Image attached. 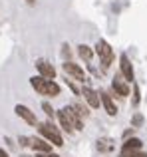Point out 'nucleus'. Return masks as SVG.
Masks as SVG:
<instances>
[{"label": "nucleus", "instance_id": "obj_1", "mask_svg": "<svg viewBox=\"0 0 147 157\" xmlns=\"http://www.w3.org/2000/svg\"><path fill=\"white\" fill-rule=\"evenodd\" d=\"M30 86L42 96H58L60 94V86L52 80H46L44 76H34L30 78Z\"/></svg>", "mask_w": 147, "mask_h": 157}, {"label": "nucleus", "instance_id": "obj_2", "mask_svg": "<svg viewBox=\"0 0 147 157\" xmlns=\"http://www.w3.org/2000/svg\"><path fill=\"white\" fill-rule=\"evenodd\" d=\"M40 133L44 135V137L48 139V141H52L54 145H58V147H62L64 145V139H62V135H60V131H58V127H54L50 121H44V123H40Z\"/></svg>", "mask_w": 147, "mask_h": 157}, {"label": "nucleus", "instance_id": "obj_3", "mask_svg": "<svg viewBox=\"0 0 147 157\" xmlns=\"http://www.w3.org/2000/svg\"><path fill=\"white\" fill-rule=\"evenodd\" d=\"M96 54L100 56V62L104 68H109V64L113 62V48L109 46L105 40H97L96 44Z\"/></svg>", "mask_w": 147, "mask_h": 157}, {"label": "nucleus", "instance_id": "obj_4", "mask_svg": "<svg viewBox=\"0 0 147 157\" xmlns=\"http://www.w3.org/2000/svg\"><path fill=\"white\" fill-rule=\"evenodd\" d=\"M111 88H113V92H115V96H119V98H127L129 96V86L123 82V74H117V76L113 78Z\"/></svg>", "mask_w": 147, "mask_h": 157}, {"label": "nucleus", "instance_id": "obj_5", "mask_svg": "<svg viewBox=\"0 0 147 157\" xmlns=\"http://www.w3.org/2000/svg\"><path fill=\"white\" fill-rule=\"evenodd\" d=\"M64 72L66 74H70V76H74V80H77V82H84L85 80V74H84V70L80 68L77 64H74V62H64Z\"/></svg>", "mask_w": 147, "mask_h": 157}, {"label": "nucleus", "instance_id": "obj_6", "mask_svg": "<svg viewBox=\"0 0 147 157\" xmlns=\"http://www.w3.org/2000/svg\"><path fill=\"white\" fill-rule=\"evenodd\" d=\"M14 111L18 113V117H22L26 123H30V125H36L38 123V119H36V115H34V111H30V107H26V105H16L14 107Z\"/></svg>", "mask_w": 147, "mask_h": 157}, {"label": "nucleus", "instance_id": "obj_7", "mask_svg": "<svg viewBox=\"0 0 147 157\" xmlns=\"http://www.w3.org/2000/svg\"><path fill=\"white\" fill-rule=\"evenodd\" d=\"M119 68H121V74H123L125 80L131 82L133 80V66H131V62H129V58L125 56V54H121V58H119Z\"/></svg>", "mask_w": 147, "mask_h": 157}, {"label": "nucleus", "instance_id": "obj_8", "mask_svg": "<svg viewBox=\"0 0 147 157\" xmlns=\"http://www.w3.org/2000/svg\"><path fill=\"white\" fill-rule=\"evenodd\" d=\"M81 96H84V100L89 104V107H100V100H101V98L97 96V92H93L92 88L85 86V88L81 90Z\"/></svg>", "mask_w": 147, "mask_h": 157}, {"label": "nucleus", "instance_id": "obj_9", "mask_svg": "<svg viewBox=\"0 0 147 157\" xmlns=\"http://www.w3.org/2000/svg\"><path fill=\"white\" fill-rule=\"evenodd\" d=\"M36 66H38V70H40V76H44L46 80H54V78H56V70H54V66L48 64L46 60H40Z\"/></svg>", "mask_w": 147, "mask_h": 157}, {"label": "nucleus", "instance_id": "obj_10", "mask_svg": "<svg viewBox=\"0 0 147 157\" xmlns=\"http://www.w3.org/2000/svg\"><path fill=\"white\" fill-rule=\"evenodd\" d=\"M58 117H60V125H62L64 129L68 131V133H72V131L76 129V127H74V121H72V117H70V113H68L66 107L58 111Z\"/></svg>", "mask_w": 147, "mask_h": 157}, {"label": "nucleus", "instance_id": "obj_11", "mask_svg": "<svg viewBox=\"0 0 147 157\" xmlns=\"http://www.w3.org/2000/svg\"><path fill=\"white\" fill-rule=\"evenodd\" d=\"M66 109H68V113H70V117L74 121V127H76V129H84V121H81L80 109H77L76 105H70V107H66Z\"/></svg>", "mask_w": 147, "mask_h": 157}, {"label": "nucleus", "instance_id": "obj_12", "mask_svg": "<svg viewBox=\"0 0 147 157\" xmlns=\"http://www.w3.org/2000/svg\"><path fill=\"white\" fill-rule=\"evenodd\" d=\"M100 98H101V104H104L105 111H107L109 115H115V113H117V107H115V104H113L111 96H109V94H105V92H101Z\"/></svg>", "mask_w": 147, "mask_h": 157}, {"label": "nucleus", "instance_id": "obj_13", "mask_svg": "<svg viewBox=\"0 0 147 157\" xmlns=\"http://www.w3.org/2000/svg\"><path fill=\"white\" fill-rule=\"evenodd\" d=\"M113 147H115V143H113L111 137H101V139H97V149H100L101 153H109V151H113Z\"/></svg>", "mask_w": 147, "mask_h": 157}, {"label": "nucleus", "instance_id": "obj_14", "mask_svg": "<svg viewBox=\"0 0 147 157\" xmlns=\"http://www.w3.org/2000/svg\"><path fill=\"white\" fill-rule=\"evenodd\" d=\"M32 147L40 153H50L52 151V143L44 141V139H32Z\"/></svg>", "mask_w": 147, "mask_h": 157}, {"label": "nucleus", "instance_id": "obj_15", "mask_svg": "<svg viewBox=\"0 0 147 157\" xmlns=\"http://www.w3.org/2000/svg\"><path fill=\"white\" fill-rule=\"evenodd\" d=\"M123 149H125V151H131V149H141V139H137V137L125 139V143H123Z\"/></svg>", "mask_w": 147, "mask_h": 157}, {"label": "nucleus", "instance_id": "obj_16", "mask_svg": "<svg viewBox=\"0 0 147 157\" xmlns=\"http://www.w3.org/2000/svg\"><path fill=\"white\" fill-rule=\"evenodd\" d=\"M77 48H80V50H77V52H80V56L81 58H84V60H92V56H93V52L92 50H89V46H85V44H81V46H77Z\"/></svg>", "mask_w": 147, "mask_h": 157}, {"label": "nucleus", "instance_id": "obj_17", "mask_svg": "<svg viewBox=\"0 0 147 157\" xmlns=\"http://www.w3.org/2000/svg\"><path fill=\"white\" fill-rule=\"evenodd\" d=\"M119 157H147V153H143V151H139V149H131V151L121 149Z\"/></svg>", "mask_w": 147, "mask_h": 157}, {"label": "nucleus", "instance_id": "obj_18", "mask_svg": "<svg viewBox=\"0 0 147 157\" xmlns=\"http://www.w3.org/2000/svg\"><path fill=\"white\" fill-rule=\"evenodd\" d=\"M42 109L46 111V115H50V117L54 115V109H52V105L48 104V101H44V104H42Z\"/></svg>", "mask_w": 147, "mask_h": 157}, {"label": "nucleus", "instance_id": "obj_19", "mask_svg": "<svg viewBox=\"0 0 147 157\" xmlns=\"http://www.w3.org/2000/svg\"><path fill=\"white\" fill-rule=\"evenodd\" d=\"M141 123H143V115H141V113H135V115H133V125L139 127Z\"/></svg>", "mask_w": 147, "mask_h": 157}, {"label": "nucleus", "instance_id": "obj_20", "mask_svg": "<svg viewBox=\"0 0 147 157\" xmlns=\"http://www.w3.org/2000/svg\"><path fill=\"white\" fill-rule=\"evenodd\" d=\"M133 104H139V88H137V86H135V92H133Z\"/></svg>", "mask_w": 147, "mask_h": 157}, {"label": "nucleus", "instance_id": "obj_21", "mask_svg": "<svg viewBox=\"0 0 147 157\" xmlns=\"http://www.w3.org/2000/svg\"><path fill=\"white\" fill-rule=\"evenodd\" d=\"M20 145H32V139H30V137H24V135H22V137H20Z\"/></svg>", "mask_w": 147, "mask_h": 157}, {"label": "nucleus", "instance_id": "obj_22", "mask_svg": "<svg viewBox=\"0 0 147 157\" xmlns=\"http://www.w3.org/2000/svg\"><path fill=\"white\" fill-rule=\"evenodd\" d=\"M66 84H68V88H70V90H72L74 94H77V88H76V86H74V82H70V80H66Z\"/></svg>", "mask_w": 147, "mask_h": 157}, {"label": "nucleus", "instance_id": "obj_23", "mask_svg": "<svg viewBox=\"0 0 147 157\" xmlns=\"http://www.w3.org/2000/svg\"><path fill=\"white\" fill-rule=\"evenodd\" d=\"M38 157H60V155H56V153H40Z\"/></svg>", "mask_w": 147, "mask_h": 157}, {"label": "nucleus", "instance_id": "obj_24", "mask_svg": "<svg viewBox=\"0 0 147 157\" xmlns=\"http://www.w3.org/2000/svg\"><path fill=\"white\" fill-rule=\"evenodd\" d=\"M0 157H8V153H6L4 149H0Z\"/></svg>", "mask_w": 147, "mask_h": 157}, {"label": "nucleus", "instance_id": "obj_25", "mask_svg": "<svg viewBox=\"0 0 147 157\" xmlns=\"http://www.w3.org/2000/svg\"><path fill=\"white\" fill-rule=\"evenodd\" d=\"M26 2H28V4H34V2H36V0H26Z\"/></svg>", "mask_w": 147, "mask_h": 157}]
</instances>
